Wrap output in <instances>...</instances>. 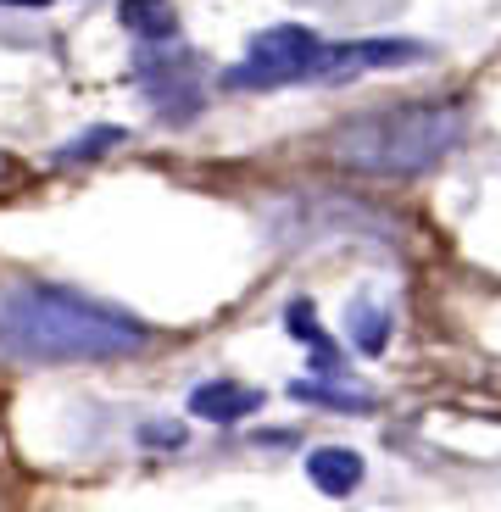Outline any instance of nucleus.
<instances>
[{
	"instance_id": "obj_1",
	"label": "nucleus",
	"mask_w": 501,
	"mask_h": 512,
	"mask_svg": "<svg viewBox=\"0 0 501 512\" xmlns=\"http://www.w3.org/2000/svg\"><path fill=\"white\" fill-rule=\"evenodd\" d=\"M151 329L134 312L51 279H12L0 290V357L17 362H112L145 351Z\"/></svg>"
},
{
	"instance_id": "obj_2",
	"label": "nucleus",
	"mask_w": 501,
	"mask_h": 512,
	"mask_svg": "<svg viewBox=\"0 0 501 512\" xmlns=\"http://www.w3.org/2000/svg\"><path fill=\"white\" fill-rule=\"evenodd\" d=\"M468 112L463 101H396L379 112H357L329 134V156L351 173H373V179H407V173H429L463 145Z\"/></svg>"
},
{
	"instance_id": "obj_3",
	"label": "nucleus",
	"mask_w": 501,
	"mask_h": 512,
	"mask_svg": "<svg viewBox=\"0 0 501 512\" xmlns=\"http://www.w3.org/2000/svg\"><path fill=\"white\" fill-rule=\"evenodd\" d=\"M318 51H323L318 28L273 23L245 45V56L223 73V84H229V90H290V84H318Z\"/></svg>"
},
{
	"instance_id": "obj_4",
	"label": "nucleus",
	"mask_w": 501,
	"mask_h": 512,
	"mask_svg": "<svg viewBox=\"0 0 501 512\" xmlns=\"http://www.w3.org/2000/svg\"><path fill=\"white\" fill-rule=\"evenodd\" d=\"M140 90L167 123H190L201 112V90L190 84V56H140Z\"/></svg>"
},
{
	"instance_id": "obj_5",
	"label": "nucleus",
	"mask_w": 501,
	"mask_h": 512,
	"mask_svg": "<svg viewBox=\"0 0 501 512\" xmlns=\"http://www.w3.org/2000/svg\"><path fill=\"white\" fill-rule=\"evenodd\" d=\"M262 390H251V384H234V379H206L190 390V412L201 423H240L251 418V412H262Z\"/></svg>"
},
{
	"instance_id": "obj_6",
	"label": "nucleus",
	"mask_w": 501,
	"mask_h": 512,
	"mask_svg": "<svg viewBox=\"0 0 501 512\" xmlns=\"http://www.w3.org/2000/svg\"><path fill=\"white\" fill-rule=\"evenodd\" d=\"M307 479L323 490V496L346 501L351 490H362V479H368V462H362L351 446H318V451H307Z\"/></svg>"
},
{
	"instance_id": "obj_7",
	"label": "nucleus",
	"mask_w": 501,
	"mask_h": 512,
	"mask_svg": "<svg viewBox=\"0 0 501 512\" xmlns=\"http://www.w3.org/2000/svg\"><path fill=\"white\" fill-rule=\"evenodd\" d=\"M117 23L140 34L145 45H173L179 39V12L173 0H117Z\"/></svg>"
},
{
	"instance_id": "obj_8",
	"label": "nucleus",
	"mask_w": 501,
	"mask_h": 512,
	"mask_svg": "<svg viewBox=\"0 0 501 512\" xmlns=\"http://www.w3.org/2000/svg\"><path fill=\"white\" fill-rule=\"evenodd\" d=\"M284 329L296 334V340H307L312 373H323V379H334V373H340V351H334V340L323 334V323L312 318V301H290V312H284Z\"/></svg>"
},
{
	"instance_id": "obj_9",
	"label": "nucleus",
	"mask_w": 501,
	"mask_h": 512,
	"mask_svg": "<svg viewBox=\"0 0 501 512\" xmlns=\"http://www.w3.org/2000/svg\"><path fill=\"white\" fill-rule=\"evenodd\" d=\"M346 329H351V346H357L362 357H385V346H390V312L385 307H373V301H351Z\"/></svg>"
},
{
	"instance_id": "obj_10",
	"label": "nucleus",
	"mask_w": 501,
	"mask_h": 512,
	"mask_svg": "<svg viewBox=\"0 0 501 512\" xmlns=\"http://www.w3.org/2000/svg\"><path fill=\"white\" fill-rule=\"evenodd\" d=\"M129 140V128H117V123H101V128H84L78 140H67L62 151L51 156L56 167H73V162H95V156H106V151H117V145Z\"/></svg>"
},
{
	"instance_id": "obj_11",
	"label": "nucleus",
	"mask_w": 501,
	"mask_h": 512,
	"mask_svg": "<svg viewBox=\"0 0 501 512\" xmlns=\"http://www.w3.org/2000/svg\"><path fill=\"white\" fill-rule=\"evenodd\" d=\"M290 396L307 401V407H329V412H373V396H351V390H334L329 379H296Z\"/></svg>"
},
{
	"instance_id": "obj_12",
	"label": "nucleus",
	"mask_w": 501,
	"mask_h": 512,
	"mask_svg": "<svg viewBox=\"0 0 501 512\" xmlns=\"http://www.w3.org/2000/svg\"><path fill=\"white\" fill-rule=\"evenodd\" d=\"M140 446L179 451V446H190V435H184V423H145V429H140Z\"/></svg>"
},
{
	"instance_id": "obj_13",
	"label": "nucleus",
	"mask_w": 501,
	"mask_h": 512,
	"mask_svg": "<svg viewBox=\"0 0 501 512\" xmlns=\"http://www.w3.org/2000/svg\"><path fill=\"white\" fill-rule=\"evenodd\" d=\"M0 6H51V0H0Z\"/></svg>"
}]
</instances>
